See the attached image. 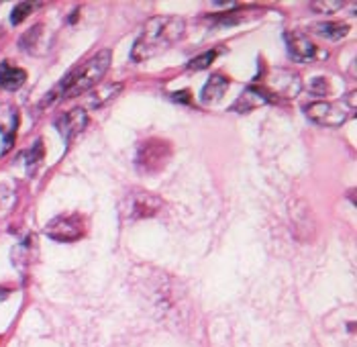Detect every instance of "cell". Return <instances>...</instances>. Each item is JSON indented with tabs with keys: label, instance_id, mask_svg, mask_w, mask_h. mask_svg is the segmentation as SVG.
I'll use <instances>...</instances> for the list:
<instances>
[{
	"label": "cell",
	"instance_id": "cell-7",
	"mask_svg": "<svg viewBox=\"0 0 357 347\" xmlns=\"http://www.w3.org/2000/svg\"><path fill=\"white\" fill-rule=\"evenodd\" d=\"M306 117L317 123V125H323V127H341L345 121H347V105H339V103H310L304 107Z\"/></svg>",
	"mask_w": 357,
	"mask_h": 347
},
{
	"label": "cell",
	"instance_id": "cell-14",
	"mask_svg": "<svg viewBox=\"0 0 357 347\" xmlns=\"http://www.w3.org/2000/svg\"><path fill=\"white\" fill-rule=\"evenodd\" d=\"M21 47L23 52H27L31 55H39V47L45 45V25H35L33 29H29L27 33L21 37Z\"/></svg>",
	"mask_w": 357,
	"mask_h": 347
},
{
	"label": "cell",
	"instance_id": "cell-20",
	"mask_svg": "<svg viewBox=\"0 0 357 347\" xmlns=\"http://www.w3.org/2000/svg\"><path fill=\"white\" fill-rule=\"evenodd\" d=\"M310 92L317 94V96H325L329 92V82L325 80V78H314V80L310 82Z\"/></svg>",
	"mask_w": 357,
	"mask_h": 347
},
{
	"label": "cell",
	"instance_id": "cell-8",
	"mask_svg": "<svg viewBox=\"0 0 357 347\" xmlns=\"http://www.w3.org/2000/svg\"><path fill=\"white\" fill-rule=\"evenodd\" d=\"M284 41H286V47H288V54H290V57L294 61L306 64V61L314 59L317 45L310 41L308 35H304L301 31H286L284 33Z\"/></svg>",
	"mask_w": 357,
	"mask_h": 347
},
{
	"label": "cell",
	"instance_id": "cell-21",
	"mask_svg": "<svg viewBox=\"0 0 357 347\" xmlns=\"http://www.w3.org/2000/svg\"><path fill=\"white\" fill-rule=\"evenodd\" d=\"M345 2H312V10H319V13H333L337 8H341Z\"/></svg>",
	"mask_w": 357,
	"mask_h": 347
},
{
	"label": "cell",
	"instance_id": "cell-11",
	"mask_svg": "<svg viewBox=\"0 0 357 347\" xmlns=\"http://www.w3.org/2000/svg\"><path fill=\"white\" fill-rule=\"evenodd\" d=\"M121 90H123V84H105V86L92 88L88 94V107L94 108V110L107 107L121 94Z\"/></svg>",
	"mask_w": 357,
	"mask_h": 347
},
{
	"label": "cell",
	"instance_id": "cell-12",
	"mask_svg": "<svg viewBox=\"0 0 357 347\" xmlns=\"http://www.w3.org/2000/svg\"><path fill=\"white\" fill-rule=\"evenodd\" d=\"M25 80H27V72L23 68H17L10 61L0 64V86L4 90H19Z\"/></svg>",
	"mask_w": 357,
	"mask_h": 347
},
{
	"label": "cell",
	"instance_id": "cell-1",
	"mask_svg": "<svg viewBox=\"0 0 357 347\" xmlns=\"http://www.w3.org/2000/svg\"><path fill=\"white\" fill-rule=\"evenodd\" d=\"M186 33V23L180 17H155L151 19L139 35L133 45V61H145L164 54L174 43H178Z\"/></svg>",
	"mask_w": 357,
	"mask_h": 347
},
{
	"label": "cell",
	"instance_id": "cell-2",
	"mask_svg": "<svg viewBox=\"0 0 357 347\" xmlns=\"http://www.w3.org/2000/svg\"><path fill=\"white\" fill-rule=\"evenodd\" d=\"M110 57H112L110 50H102L96 55H92L86 64L76 68L74 72H70L63 78V82L57 86L54 94H47V96H57L59 94L61 98H74V96H80L84 92H90L109 72Z\"/></svg>",
	"mask_w": 357,
	"mask_h": 347
},
{
	"label": "cell",
	"instance_id": "cell-19",
	"mask_svg": "<svg viewBox=\"0 0 357 347\" xmlns=\"http://www.w3.org/2000/svg\"><path fill=\"white\" fill-rule=\"evenodd\" d=\"M33 8H35V4H31V2H21V4H17V6L13 8V13H10V23H13V25L23 23L29 15H31Z\"/></svg>",
	"mask_w": 357,
	"mask_h": 347
},
{
	"label": "cell",
	"instance_id": "cell-17",
	"mask_svg": "<svg viewBox=\"0 0 357 347\" xmlns=\"http://www.w3.org/2000/svg\"><path fill=\"white\" fill-rule=\"evenodd\" d=\"M217 55H219V52H217V50H211V52H206V54L198 55V57L190 59L188 68H190V70H206L211 64H215Z\"/></svg>",
	"mask_w": 357,
	"mask_h": 347
},
{
	"label": "cell",
	"instance_id": "cell-3",
	"mask_svg": "<svg viewBox=\"0 0 357 347\" xmlns=\"http://www.w3.org/2000/svg\"><path fill=\"white\" fill-rule=\"evenodd\" d=\"M169 160H172V143L165 139L151 137V139H145L137 145L135 165L141 174L155 176V174L164 172Z\"/></svg>",
	"mask_w": 357,
	"mask_h": 347
},
{
	"label": "cell",
	"instance_id": "cell-16",
	"mask_svg": "<svg viewBox=\"0 0 357 347\" xmlns=\"http://www.w3.org/2000/svg\"><path fill=\"white\" fill-rule=\"evenodd\" d=\"M43 154H45V149H43V143H41V139H39V141H35V143H33V147H31L27 154H25L29 174H33V172L39 168V163H41V160H43Z\"/></svg>",
	"mask_w": 357,
	"mask_h": 347
},
{
	"label": "cell",
	"instance_id": "cell-4",
	"mask_svg": "<svg viewBox=\"0 0 357 347\" xmlns=\"http://www.w3.org/2000/svg\"><path fill=\"white\" fill-rule=\"evenodd\" d=\"M162 209H164V200L158 194L141 190V188L131 190L121 200V214H123V219H129V221L155 216Z\"/></svg>",
	"mask_w": 357,
	"mask_h": 347
},
{
	"label": "cell",
	"instance_id": "cell-15",
	"mask_svg": "<svg viewBox=\"0 0 357 347\" xmlns=\"http://www.w3.org/2000/svg\"><path fill=\"white\" fill-rule=\"evenodd\" d=\"M312 33L323 37V39H329V41H339V39H343L349 33V25L337 23V21L317 23V25H312Z\"/></svg>",
	"mask_w": 357,
	"mask_h": 347
},
{
	"label": "cell",
	"instance_id": "cell-10",
	"mask_svg": "<svg viewBox=\"0 0 357 347\" xmlns=\"http://www.w3.org/2000/svg\"><path fill=\"white\" fill-rule=\"evenodd\" d=\"M268 103H272L270 96L257 84H251L248 90H243V94L235 101V105L231 107V110L233 112H251L253 108L264 107Z\"/></svg>",
	"mask_w": 357,
	"mask_h": 347
},
{
	"label": "cell",
	"instance_id": "cell-9",
	"mask_svg": "<svg viewBox=\"0 0 357 347\" xmlns=\"http://www.w3.org/2000/svg\"><path fill=\"white\" fill-rule=\"evenodd\" d=\"M86 125H88V112L84 108H72L55 121V127L66 143H70L76 135L82 133Z\"/></svg>",
	"mask_w": 357,
	"mask_h": 347
},
{
	"label": "cell",
	"instance_id": "cell-13",
	"mask_svg": "<svg viewBox=\"0 0 357 347\" xmlns=\"http://www.w3.org/2000/svg\"><path fill=\"white\" fill-rule=\"evenodd\" d=\"M227 88H229V78H225L222 74H215L204 84V88L200 92V101L206 103V105H213V103H217L225 96Z\"/></svg>",
	"mask_w": 357,
	"mask_h": 347
},
{
	"label": "cell",
	"instance_id": "cell-18",
	"mask_svg": "<svg viewBox=\"0 0 357 347\" xmlns=\"http://www.w3.org/2000/svg\"><path fill=\"white\" fill-rule=\"evenodd\" d=\"M17 200V192L15 188H10L8 184H0V213L8 211Z\"/></svg>",
	"mask_w": 357,
	"mask_h": 347
},
{
	"label": "cell",
	"instance_id": "cell-5",
	"mask_svg": "<svg viewBox=\"0 0 357 347\" xmlns=\"http://www.w3.org/2000/svg\"><path fill=\"white\" fill-rule=\"evenodd\" d=\"M270 101H280V98H294L303 90V80L298 74L284 70V68H272L264 76V84L259 86Z\"/></svg>",
	"mask_w": 357,
	"mask_h": 347
},
{
	"label": "cell",
	"instance_id": "cell-6",
	"mask_svg": "<svg viewBox=\"0 0 357 347\" xmlns=\"http://www.w3.org/2000/svg\"><path fill=\"white\" fill-rule=\"evenodd\" d=\"M86 233V221L82 214H59L45 225V235L59 243H72L82 239Z\"/></svg>",
	"mask_w": 357,
	"mask_h": 347
}]
</instances>
